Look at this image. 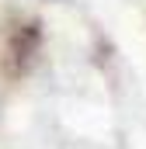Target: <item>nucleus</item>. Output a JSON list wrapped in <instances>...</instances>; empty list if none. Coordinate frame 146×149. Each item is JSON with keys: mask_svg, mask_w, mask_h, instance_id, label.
I'll list each match as a JSON object with an SVG mask.
<instances>
[{"mask_svg": "<svg viewBox=\"0 0 146 149\" xmlns=\"http://www.w3.org/2000/svg\"><path fill=\"white\" fill-rule=\"evenodd\" d=\"M42 52V28L38 21H18L11 31H7V42H4V70L7 76H25L32 70V63Z\"/></svg>", "mask_w": 146, "mask_h": 149, "instance_id": "1", "label": "nucleus"}]
</instances>
